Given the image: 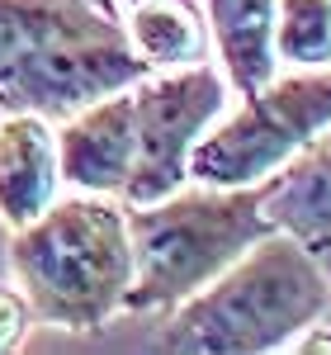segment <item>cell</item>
Here are the masks:
<instances>
[{
  "label": "cell",
  "mask_w": 331,
  "mask_h": 355,
  "mask_svg": "<svg viewBox=\"0 0 331 355\" xmlns=\"http://www.w3.org/2000/svg\"><path fill=\"white\" fill-rule=\"evenodd\" d=\"M118 5H138V0H118Z\"/></svg>",
  "instance_id": "cell-15"
},
{
  "label": "cell",
  "mask_w": 331,
  "mask_h": 355,
  "mask_svg": "<svg viewBox=\"0 0 331 355\" xmlns=\"http://www.w3.org/2000/svg\"><path fill=\"white\" fill-rule=\"evenodd\" d=\"M331 308V279L289 232H265L218 279L170 308L156 351L265 355L284 351Z\"/></svg>",
  "instance_id": "cell-2"
},
{
  "label": "cell",
  "mask_w": 331,
  "mask_h": 355,
  "mask_svg": "<svg viewBox=\"0 0 331 355\" xmlns=\"http://www.w3.org/2000/svg\"><path fill=\"white\" fill-rule=\"evenodd\" d=\"M28 322H33V308L19 289H10V284H0V351H15L19 341H24Z\"/></svg>",
  "instance_id": "cell-13"
},
{
  "label": "cell",
  "mask_w": 331,
  "mask_h": 355,
  "mask_svg": "<svg viewBox=\"0 0 331 355\" xmlns=\"http://www.w3.org/2000/svg\"><path fill=\"white\" fill-rule=\"evenodd\" d=\"M227 110V76L208 62L152 71L133 85V171L123 204H152L190 180V152Z\"/></svg>",
  "instance_id": "cell-6"
},
{
  "label": "cell",
  "mask_w": 331,
  "mask_h": 355,
  "mask_svg": "<svg viewBox=\"0 0 331 355\" xmlns=\"http://www.w3.org/2000/svg\"><path fill=\"white\" fill-rule=\"evenodd\" d=\"M275 223L260 209V185H199L128 204V237H133V284L123 294L128 313H161L208 279H218L237 256H247Z\"/></svg>",
  "instance_id": "cell-4"
},
{
  "label": "cell",
  "mask_w": 331,
  "mask_h": 355,
  "mask_svg": "<svg viewBox=\"0 0 331 355\" xmlns=\"http://www.w3.org/2000/svg\"><path fill=\"white\" fill-rule=\"evenodd\" d=\"M275 5L279 0H208V28L222 57V76L237 95H251L279 71L275 62Z\"/></svg>",
  "instance_id": "cell-10"
},
{
  "label": "cell",
  "mask_w": 331,
  "mask_h": 355,
  "mask_svg": "<svg viewBox=\"0 0 331 355\" xmlns=\"http://www.w3.org/2000/svg\"><path fill=\"white\" fill-rule=\"evenodd\" d=\"M62 185L90 194H123L133 171V85L71 110L57 128Z\"/></svg>",
  "instance_id": "cell-7"
},
{
  "label": "cell",
  "mask_w": 331,
  "mask_h": 355,
  "mask_svg": "<svg viewBox=\"0 0 331 355\" xmlns=\"http://www.w3.org/2000/svg\"><path fill=\"white\" fill-rule=\"evenodd\" d=\"M152 67L95 0H0V114L66 119Z\"/></svg>",
  "instance_id": "cell-1"
},
{
  "label": "cell",
  "mask_w": 331,
  "mask_h": 355,
  "mask_svg": "<svg viewBox=\"0 0 331 355\" xmlns=\"http://www.w3.org/2000/svg\"><path fill=\"white\" fill-rule=\"evenodd\" d=\"M62 190L57 128L43 114H5L0 119V223L24 227Z\"/></svg>",
  "instance_id": "cell-9"
},
{
  "label": "cell",
  "mask_w": 331,
  "mask_h": 355,
  "mask_svg": "<svg viewBox=\"0 0 331 355\" xmlns=\"http://www.w3.org/2000/svg\"><path fill=\"white\" fill-rule=\"evenodd\" d=\"M260 209L331 279V128H322L270 180H260Z\"/></svg>",
  "instance_id": "cell-8"
},
{
  "label": "cell",
  "mask_w": 331,
  "mask_h": 355,
  "mask_svg": "<svg viewBox=\"0 0 331 355\" xmlns=\"http://www.w3.org/2000/svg\"><path fill=\"white\" fill-rule=\"evenodd\" d=\"M275 62L331 67V0H279L275 5Z\"/></svg>",
  "instance_id": "cell-12"
},
{
  "label": "cell",
  "mask_w": 331,
  "mask_h": 355,
  "mask_svg": "<svg viewBox=\"0 0 331 355\" xmlns=\"http://www.w3.org/2000/svg\"><path fill=\"white\" fill-rule=\"evenodd\" d=\"M247 105L194 142V185H260L312 137L331 128V67H307L294 76H270L260 90L242 95Z\"/></svg>",
  "instance_id": "cell-5"
},
{
  "label": "cell",
  "mask_w": 331,
  "mask_h": 355,
  "mask_svg": "<svg viewBox=\"0 0 331 355\" xmlns=\"http://www.w3.org/2000/svg\"><path fill=\"white\" fill-rule=\"evenodd\" d=\"M128 43L152 71H175L204 57L208 33L190 0H138L128 5Z\"/></svg>",
  "instance_id": "cell-11"
},
{
  "label": "cell",
  "mask_w": 331,
  "mask_h": 355,
  "mask_svg": "<svg viewBox=\"0 0 331 355\" xmlns=\"http://www.w3.org/2000/svg\"><path fill=\"white\" fill-rule=\"evenodd\" d=\"M95 5H100L105 15H118V0H95Z\"/></svg>",
  "instance_id": "cell-14"
},
{
  "label": "cell",
  "mask_w": 331,
  "mask_h": 355,
  "mask_svg": "<svg viewBox=\"0 0 331 355\" xmlns=\"http://www.w3.org/2000/svg\"><path fill=\"white\" fill-rule=\"evenodd\" d=\"M10 270L33 318L62 331H100L123 313L133 284L128 204L114 194L76 190L10 237Z\"/></svg>",
  "instance_id": "cell-3"
}]
</instances>
